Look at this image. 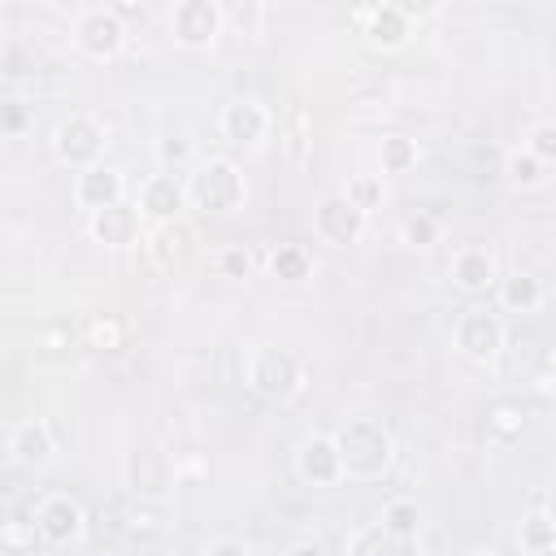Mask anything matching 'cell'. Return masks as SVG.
<instances>
[{
    "label": "cell",
    "mask_w": 556,
    "mask_h": 556,
    "mask_svg": "<svg viewBox=\"0 0 556 556\" xmlns=\"http://www.w3.org/2000/svg\"><path fill=\"white\" fill-rule=\"evenodd\" d=\"M330 439H334L343 478L374 482V478H382V473L391 469V460H395V439H391V430H387L382 421H374V417H352V421H343Z\"/></svg>",
    "instance_id": "1"
},
{
    "label": "cell",
    "mask_w": 556,
    "mask_h": 556,
    "mask_svg": "<svg viewBox=\"0 0 556 556\" xmlns=\"http://www.w3.org/2000/svg\"><path fill=\"white\" fill-rule=\"evenodd\" d=\"M243 200H248V182L230 156H208L187 174V204H195V208L235 213Z\"/></svg>",
    "instance_id": "2"
},
{
    "label": "cell",
    "mask_w": 556,
    "mask_h": 556,
    "mask_svg": "<svg viewBox=\"0 0 556 556\" xmlns=\"http://www.w3.org/2000/svg\"><path fill=\"white\" fill-rule=\"evenodd\" d=\"M300 382H304V369H300V361L291 352H282V348H256L248 356V387L256 395L287 400V395L300 391Z\"/></svg>",
    "instance_id": "3"
},
{
    "label": "cell",
    "mask_w": 556,
    "mask_h": 556,
    "mask_svg": "<svg viewBox=\"0 0 556 556\" xmlns=\"http://www.w3.org/2000/svg\"><path fill=\"white\" fill-rule=\"evenodd\" d=\"M452 339H456V348H460L469 361H495V356L504 352L508 330H504V317H500L495 308L473 304V308H465V313L456 317Z\"/></svg>",
    "instance_id": "4"
},
{
    "label": "cell",
    "mask_w": 556,
    "mask_h": 556,
    "mask_svg": "<svg viewBox=\"0 0 556 556\" xmlns=\"http://www.w3.org/2000/svg\"><path fill=\"white\" fill-rule=\"evenodd\" d=\"M52 148L56 156L70 165V169H91L104 161V126L91 117V113H70L56 135H52Z\"/></svg>",
    "instance_id": "5"
},
{
    "label": "cell",
    "mask_w": 556,
    "mask_h": 556,
    "mask_svg": "<svg viewBox=\"0 0 556 556\" xmlns=\"http://www.w3.org/2000/svg\"><path fill=\"white\" fill-rule=\"evenodd\" d=\"M126 26L117 22V13L109 4H91L74 17V43L78 52H87L91 61H113L126 48Z\"/></svg>",
    "instance_id": "6"
},
{
    "label": "cell",
    "mask_w": 556,
    "mask_h": 556,
    "mask_svg": "<svg viewBox=\"0 0 556 556\" xmlns=\"http://www.w3.org/2000/svg\"><path fill=\"white\" fill-rule=\"evenodd\" d=\"M83 530H87V513H83V504L74 495L52 491V495H43L35 504V534L48 547H65V543L83 539Z\"/></svg>",
    "instance_id": "7"
},
{
    "label": "cell",
    "mask_w": 556,
    "mask_h": 556,
    "mask_svg": "<svg viewBox=\"0 0 556 556\" xmlns=\"http://www.w3.org/2000/svg\"><path fill=\"white\" fill-rule=\"evenodd\" d=\"M413 4H361V9H352V26L374 43V48H400V43H408V35H413Z\"/></svg>",
    "instance_id": "8"
},
{
    "label": "cell",
    "mask_w": 556,
    "mask_h": 556,
    "mask_svg": "<svg viewBox=\"0 0 556 556\" xmlns=\"http://www.w3.org/2000/svg\"><path fill=\"white\" fill-rule=\"evenodd\" d=\"M139 217L152 222V226H169L178 222V213L187 208V178L174 174V169H161V174H148L139 182V200H135Z\"/></svg>",
    "instance_id": "9"
},
{
    "label": "cell",
    "mask_w": 556,
    "mask_h": 556,
    "mask_svg": "<svg viewBox=\"0 0 556 556\" xmlns=\"http://www.w3.org/2000/svg\"><path fill=\"white\" fill-rule=\"evenodd\" d=\"M222 4L217 0H178L169 9V35L182 48H208L222 35Z\"/></svg>",
    "instance_id": "10"
},
{
    "label": "cell",
    "mask_w": 556,
    "mask_h": 556,
    "mask_svg": "<svg viewBox=\"0 0 556 556\" xmlns=\"http://www.w3.org/2000/svg\"><path fill=\"white\" fill-rule=\"evenodd\" d=\"M313 230L321 243H334V248H348L365 235V213L343 195V191H326L313 208Z\"/></svg>",
    "instance_id": "11"
},
{
    "label": "cell",
    "mask_w": 556,
    "mask_h": 556,
    "mask_svg": "<svg viewBox=\"0 0 556 556\" xmlns=\"http://www.w3.org/2000/svg\"><path fill=\"white\" fill-rule=\"evenodd\" d=\"M269 126H274V113L261 100H252V96H239V100L222 104V113H217L222 139L226 143H239V148H256L269 135Z\"/></svg>",
    "instance_id": "12"
},
{
    "label": "cell",
    "mask_w": 556,
    "mask_h": 556,
    "mask_svg": "<svg viewBox=\"0 0 556 556\" xmlns=\"http://www.w3.org/2000/svg\"><path fill=\"white\" fill-rule=\"evenodd\" d=\"M174 478H178V469L161 447L130 452V460H126V491L139 500H161L174 486Z\"/></svg>",
    "instance_id": "13"
},
{
    "label": "cell",
    "mask_w": 556,
    "mask_h": 556,
    "mask_svg": "<svg viewBox=\"0 0 556 556\" xmlns=\"http://www.w3.org/2000/svg\"><path fill=\"white\" fill-rule=\"evenodd\" d=\"M148 222L139 217V208L130 204V200H122V204H113V208H100V213H91V222H87V230H91V239L96 243H104V248H135V243H143V230Z\"/></svg>",
    "instance_id": "14"
},
{
    "label": "cell",
    "mask_w": 556,
    "mask_h": 556,
    "mask_svg": "<svg viewBox=\"0 0 556 556\" xmlns=\"http://www.w3.org/2000/svg\"><path fill=\"white\" fill-rule=\"evenodd\" d=\"M74 200H78V208H87V213L113 208V204L126 200V174L113 169V165H104V161L91 165V169H78V178H74Z\"/></svg>",
    "instance_id": "15"
},
{
    "label": "cell",
    "mask_w": 556,
    "mask_h": 556,
    "mask_svg": "<svg viewBox=\"0 0 556 556\" xmlns=\"http://www.w3.org/2000/svg\"><path fill=\"white\" fill-rule=\"evenodd\" d=\"M495 278H500V265H495V252H491V248L465 243V248L452 252V282H456L460 291L482 295V291L495 287Z\"/></svg>",
    "instance_id": "16"
},
{
    "label": "cell",
    "mask_w": 556,
    "mask_h": 556,
    "mask_svg": "<svg viewBox=\"0 0 556 556\" xmlns=\"http://www.w3.org/2000/svg\"><path fill=\"white\" fill-rule=\"evenodd\" d=\"M9 456H13L17 465H26V469H43V465L56 456V439H52L48 421H39V417L17 421V426L9 430Z\"/></svg>",
    "instance_id": "17"
},
{
    "label": "cell",
    "mask_w": 556,
    "mask_h": 556,
    "mask_svg": "<svg viewBox=\"0 0 556 556\" xmlns=\"http://www.w3.org/2000/svg\"><path fill=\"white\" fill-rule=\"evenodd\" d=\"M295 469H300V478L313 482V486H334V482L343 478L334 439H330V434H308V439L300 443V452H295Z\"/></svg>",
    "instance_id": "18"
},
{
    "label": "cell",
    "mask_w": 556,
    "mask_h": 556,
    "mask_svg": "<svg viewBox=\"0 0 556 556\" xmlns=\"http://www.w3.org/2000/svg\"><path fill=\"white\" fill-rule=\"evenodd\" d=\"M143 243H148L152 265H156L161 274H174V269H182V261L191 256L195 235H191L182 222H169V226H156L152 235H143Z\"/></svg>",
    "instance_id": "19"
},
{
    "label": "cell",
    "mask_w": 556,
    "mask_h": 556,
    "mask_svg": "<svg viewBox=\"0 0 556 556\" xmlns=\"http://www.w3.org/2000/svg\"><path fill=\"white\" fill-rule=\"evenodd\" d=\"M109 517H117L113 526L126 534V539H152L156 530H161V517H156V508L148 504V500H139V495H113L109 500V508H104Z\"/></svg>",
    "instance_id": "20"
},
{
    "label": "cell",
    "mask_w": 556,
    "mask_h": 556,
    "mask_svg": "<svg viewBox=\"0 0 556 556\" xmlns=\"http://www.w3.org/2000/svg\"><path fill=\"white\" fill-rule=\"evenodd\" d=\"M495 291H500V308L504 313H539L543 308V300H547V291H543V278H534V274H504V278H495Z\"/></svg>",
    "instance_id": "21"
},
{
    "label": "cell",
    "mask_w": 556,
    "mask_h": 556,
    "mask_svg": "<svg viewBox=\"0 0 556 556\" xmlns=\"http://www.w3.org/2000/svg\"><path fill=\"white\" fill-rule=\"evenodd\" d=\"M348 556H417V539H395L382 526H361L348 543Z\"/></svg>",
    "instance_id": "22"
},
{
    "label": "cell",
    "mask_w": 556,
    "mask_h": 556,
    "mask_svg": "<svg viewBox=\"0 0 556 556\" xmlns=\"http://www.w3.org/2000/svg\"><path fill=\"white\" fill-rule=\"evenodd\" d=\"M278 130H282V143H287V156L291 161H304V148H308V135H313V117L300 100H291L278 117Z\"/></svg>",
    "instance_id": "23"
},
{
    "label": "cell",
    "mask_w": 556,
    "mask_h": 556,
    "mask_svg": "<svg viewBox=\"0 0 556 556\" xmlns=\"http://www.w3.org/2000/svg\"><path fill=\"white\" fill-rule=\"evenodd\" d=\"M269 274H274L278 282H304V278L313 274L308 248H304V243H278V248L269 252Z\"/></svg>",
    "instance_id": "24"
},
{
    "label": "cell",
    "mask_w": 556,
    "mask_h": 556,
    "mask_svg": "<svg viewBox=\"0 0 556 556\" xmlns=\"http://www.w3.org/2000/svg\"><path fill=\"white\" fill-rule=\"evenodd\" d=\"M517 543H521V552H526V556H552V547H556V530H552L547 508H534V513L521 521Z\"/></svg>",
    "instance_id": "25"
},
{
    "label": "cell",
    "mask_w": 556,
    "mask_h": 556,
    "mask_svg": "<svg viewBox=\"0 0 556 556\" xmlns=\"http://www.w3.org/2000/svg\"><path fill=\"white\" fill-rule=\"evenodd\" d=\"M417 161H421V148H417V139H408V135H387V139L378 143V165H382V174H408Z\"/></svg>",
    "instance_id": "26"
},
{
    "label": "cell",
    "mask_w": 556,
    "mask_h": 556,
    "mask_svg": "<svg viewBox=\"0 0 556 556\" xmlns=\"http://www.w3.org/2000/svg\"><path fill=\"white\" fill-rule=\"evenodd\" d=\"M387 534H395V539H417V530H421V508H417V500H387V508H382V521H378Z\"/></svg>",
    "instance_id": "27"
},
{
    "label": "cell",
    "mask_w": 556,
    "mask_h": 556,
    "mask_svg": "<svg viewBox=\"0 0 556 556\" xmlns=\"http://www.w3.org/2000/svg\"><path fill=\"white\" fill-rule=\"evenodd\" d=\"M547 169H552V165H543V161L530 156L526 148H513V152L504 156L508 182H513V187H526V191H530V187H543V182H547Z\"/></svg>",
    "instance_id": "28"
},
{
    "label": "cell",
    "mask_w": 556,
    "mask_h": 556,
    "mask_svg": "<svg viewBox=\"0 0 556 556\" xmlns=\"http://www.w3.org/2000/svg\"><path fill=\"white\" fill-rule=\"evenodd\" d=\"M222 22L235 26L239 35H265L269 9L261 0H243V4H222Z\"/></svg>",
    "instance_id": "29"
},
{
    "label": "cell",
    "mask_w": 556,
    "mask_h": 556,
    "mask_svg": "<svg viewBox=\"0 0 556 556\" xmlns=\"http://www.w3.org/2000/svg\"><path fill=\"white\" fill-rule=\"evenodd\" d=\"M87 343L100 348V352H117L126 343V321L117 313H96L87 321Z\"/></svg>",
    "instance_id": "30"
},
{
    "label": "cell",
    "mask_w": 556,
    "mask_h": 556,
    "mask_svg": "<svg viewBox=\"0 0 556 556\" xmlns=\"http://www.w3.org/2000/svg\"><path fill=\"white\" fill-rule=\"evenodd\" d=\"M343 195H348V200L369 217V208H378V204L387 200V187H382V178H378V174H356V178H348Z\"/></svg>",
    "instance_id": "31"
},
{
    "label": "cell",
    "mask_w": 556,
    "mask_h": 556,
    "mask_svg": "<svg viewBox=\"0 0 556 556\" xmlns=\"http://www.w3.org/2000/svg\"><path fill=\"white\" fill-rule=\"evenodd\" d=\"M486 426L508 443V439H517V434H521L526 413H521V404H517V400H495V404L486 408Z\"/></svg>",
    "instance_id": "32"
},
{
    "label": "cell",
    "mask_w": 556,
    "mask_h": 556,
    "mask_svg": "<svg viewBox=\"0 0 556 556\" xmlns=\"http://www.w3.org/2000/svg\"><path fill=\"white\" fill-rule=\"evenodd\" d=\"M439 217L434 213H413V217H404V226H400V235H404V243L408 248H430V243H439Z\"/></svg>",
    "instance_id": "33"
},
{
    "label": "cell",
    "mask_w": 556,
    "mask_h": 556,
    "mask_svg": "<svg viewBox=\"0 0 556 556\" xmlns=\"http://www.w3.org/2000/svg\"><path fill=\"white\" fill-rule=\"evenodd\" d=\"M213 265H217L222 278H248L256 261H252V252H248L243 243H226V248L213 252Z\"/></svg>",
    "instance_id": "34"
},
{
    "label": "cell",
    "mask_w": 556,
    "mask_h": 556,
    "mask_svg": "<svg viewBox=\"0 0 556 556\" xmlns=\"http://www.w3.org/2000/svg\"><path fill=\"white\" fill-rule=\"evenodd\" d=\"M530 156H539L543 165H552L556 161V122H534L530 126V139L521 143Z\"/></svg>",
    "instance_id": "35"
},
{
    "label": "cell",
    "mask_w": 556,
    "mask_h": 556,
    "mask_svg": "<svg viewBox=\"0 0 556 556\" xmlns=\"http://www.w3.org/2000/svg\"><path fill=\"white\" fill-rule=\"evenodd\" d=\"M26 126H30V109L22 100H4L0 104V130L4 135H22Z\"/></svg>",
    "instance_id": "36"
},
{
    "label": "cell",
    "mask_w": 556,
    "mask_h": 556,
    "mask_svg": "<svg viewBox=\"0 0 556 556\" xmlns=\"http://www.w3.org/2000/svg\"><path fill=\"white\" fill-rule=\"evenodd\" d=\"M0 539L4 543H13V547H22V543H35L39 534H35V517L30 521H22V517H9V521H0Z\"/></svg>",
    "instance_id": "37"
},
{
    "label": "cell",
    "mask_w": 556,
    "mask_h": 556,
    "mask_svg": "<svg viewBox=\"0 0 556 556\" xmlns=\"http://www.w3.org/2000/svg\"><path fill=\"white\" fill-rule=\"evenodd\" d=\"M156 152H161V161H165V165H174V174H178V165L191 156V143H187V139H178V135H169V139H161V148H156Z\"/></svg>",
    "instance_id": "38"
},
{
    "label": "cell",
    "mask_w": 556,
    "mask_h": 556,
    "mask_svg": "<svg viewBox=\"0 0 556 556\" xmlns=\"http://www.w3.org/2000/svg\"><path fill=\"white\" fill-rule=\"evenodd\" d=\"M109 9L117 13V22H122V26H126V22H143V13H148L139 0H117V4H109Z\"/></svg>",
    "instance_id": "39"
},
{
    "label": "cell",
    "mask_w": 556,
    "mask_h": 556,
    "mask_svg": "<svg viewBox=\"0 0 556 556\" xmlns=\"http://www.w3.org/2000/svg\"><path fill=\"white\" fill-rule=\"evenodd\" d=\"M204 556H252L239 539H217V543H208V552Z\"/></svg>",
    "instance_id": "40"
},
{
    "label": "cell",
    "mask_w": 556,
    "mask_h": 556,
    "mask_svg": "<svg viewBox=\"0 0 556 556\" xmlns=\"http://www.w3.org/2000/svg\"><path fill=\"white\" fill-rule=\"evenodd\" d=\"M287 556H326V547H321L317 539H304V543H295Z\"/></svg>",
    "instance_id": "41"
},
{
    "label": "cell",
    "mask_w": 556,
    "mask_h": 556,
    "mask_svg": "<svg viewBox=\"0 0 556 556\" xmlns=\"http://www.w3.org/2000/svg\"><path fill=\"white\" fill-rule=\"evenodd\" d=\"M473 556H500V552H486V547H482V552H473Z\"/></svg>",
    "instance_id": "42"
}]
</instances>
